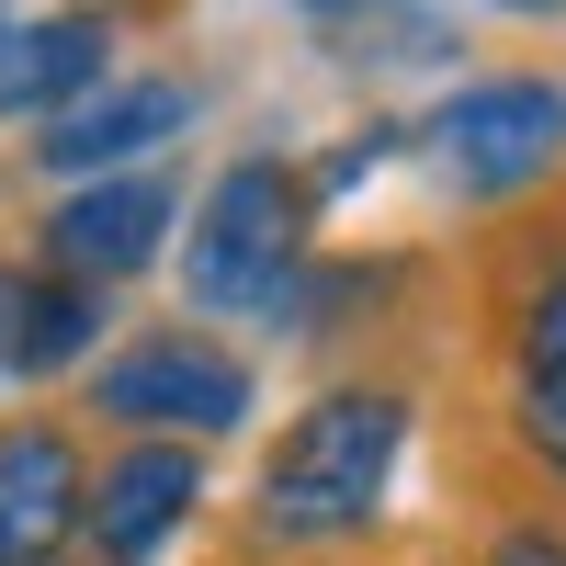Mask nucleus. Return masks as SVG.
Instances as JSON below:
<instances>
[{"label": "nucleus", "instance_id": "obj_11", "mask_svg": "<svg viewBox=\"0 0 566 566\" xmlns=\"http://www.w3.org/2000/svg\"><path fill=\"white\" fill-rule=\"evenodd\" d=\"M114 283L57 272V261H12V295H0V386H80L91 363L114 352Z\"/></svg>", "mask_w": 566, "mask_h": 566}, {"label": "nucleus", "instance_id": "obj_10", "mask_svg": "<svg viewBox=\"0 0 566 566\" xmlns=\"http://www.w3.org/2000/svg\"><path fill=\"white\" fill-rule=\"evenodd\" d=\"M125 80V23L114 0H57V12H23L12 45H0V125L45 136L57 114H80L91 91Z\"/></svg>", "mask_w": 566, "mask_h": 566}, {"label": "nucleus", "instance_id": "obj_7", "mask_svg": "<svg viewBox=\"0 0 566 566\" xmlns=\"http://www.w3.org/2000/svg\"><path fill=\"white\" fill-rule=\"evenodd\" d=\"M205 510H216L205 442H103V464H91L80 566H170L181 544L205 533Z\"/></svg>", "mask_w": 566, "mask_h": 566}, {"label": "nucleus", "instance_id": "obj_14", "mask_svg": "<svg viewBox=\"0 0 566 566\" xmlns=\"http://www.w3.org/2000/svg\"><path fill=\"white\" fill-rule=\"evenodd\" d=\"M12 23H23V12H12V0H0V45H12Z\"/></svg>", "mask_w": 566, "mask_h": 566}, {"label": "nucleus", "instance_id": "obj_4", "mask_svg": "<svg viewBox=\"0 0 566 566\" xmlns=\"http://www.w3.org/2000/svg\"><path fill=\"white\" fill-rule=\"evenodd\" d=\"M69 419H91V442H205L216 453L261 419V363L216 317H136L80 374Z\"/></svg>", "mask_w": 566, "mask_h": 566}, {"label": "nucleus", "instance_id": "obj_15", "mask_svg": "<svg viewBox=\"0 0 566 566\" xmlns=\"http://www.w3.org/2000/svg\"><path fill=\"white\" fill-rule=\"evenodd\" d=\"M328 566H386V555H328Z\"/></svg>", "mask_w": 566, "mask_h": 566}, {"label": "nucleus", "instance_id": "obj_6", "mask_svg": "<svg viewBox=\"0 0 566 566\" xmlns=\"http://www.w3.org/2000/svg\"><path fill=\"white\" fill-rule=\"evenodd\" d=\"M181 227H193V193H181V170H103V181H69V193H45L34 216V261L57 272H91V283H148L181 261Z\"/></svg>", "mask_w": 566, "mask_h": 566}, {"label": "nucleus", "instance_id": "obj_2", "mask_svg": "<svg viewBox=\"0 0 566 566\" xmlns=\"http://www.w3.org/2000/svg\"><path fill=\"white\" fill-rule=\"evenodd\" d=\"M488 352V442L533 499H566V205L522 216L476 283Z\"/></svg>", "mask_w": 566, "mask_h": 566}, {"label": "nucleus", "instance_id": "obj_8", "mask_svg": "<svg viewBox=\"0 0 566 566\" xmlns=\"http://www.w3.org/2000/svg\"><path fill=\"white\" fill-rule=\"evenodd\" d=\"M91 464H103L91 419H57V408L0 419V566H80Z\"/></svg>", "mask_w": 566, "mask_h": 566}, {"label": "nucleus", "instance_id": "obj_5", "mask_svg": "<svg viewBox=\"0 0 566 566\" xmlns=\"http://www.w3.org/2000/svg\"><path fill=\"white\" fill-rule=\"evenodd\" d=\"M419 159L476 216H522L533 193L566 181V80L555 69H464L419 114Z\"/></svg>", "mask_w": 566, "mask_h": 566}, {"label": "nucleus", "instance_id": "obj_12", "mask_svg": "<svg viewBox=\"0 0 566 566\" xmlns=\"http://www.w3.org/2000/svg\"><path fill=\"white\" fill-rule=\"evenodd\" d=\"M464 566H566V499H533V488L499 499L464 544Z\"/></svg>", "mask_w": 566, "mask_h": 566}, {"label": "nucleus", "instance_id": "obj_9", "mask_svg": "<svg viewBox=\"0 0 566 566\" xmlns=\"http://www.w3.org/2000/svg\"><path fill=\"white\" fill-rule=\"evenodd\" d=\"M193 125H205V80L193 69H125L80 114H57L23 159L69 193V181H103V170H159V148H181Z\"/></svg>", "mask_w": 566, "mask_h": 566}, {"label": "nucleus", "instance_id": "obj_1", "mask_svg": "<svg viewBox=\"0 0 566 566\" xmlns=\"http://www.w3.org/2000/svg\"><path fill=\"white\" fill-rule=\"evenodd\" d=\"M419 453V374L352 363L283 408V431L250 464V499L227 510V566H328L363 555L397 510V476Z\"/></svg>", "mask_w": 566, "mask_h": 566}, {"label": "nucleus", "instance_id": "obj_16", "mask_svg": "<svg viewBox=\"0 0 566 566\" xmlns=\"http://www.w3.org/2000/svg\"><path fill=\"white\" fill-rule=\"evenodd\" d=\"M0 295H12V250H0Z\"/></svg>", "mask_w": 566, "mask_h": 566}, {"label": "nucleus", "instance_id": "obj_3", "mask_svg": "<svg viewBox=\"0 0 566 566\" xmlns=\"http://www.w3.org/2000/svg\"><path fill=\"white\" fill-rule=\"evenodd\" d=\"M328 250V193L295 148H239L205 193L193 227H181V317H216V328H283L306 261Z\"/></svg>", "mask_w": 566, "mask_h": 566}, {"label": "nucleus", "instance_id": "obj_13", "mask_svg": "<svg viewBox=\"0 0 566 566\" xmlns=\"http://www.w3.org/2000/svg\"><path fill=\"white\" fill-rule=\"evenodd\" d=\"M476 12H499V23H566V0H476Z\"/></svg>", "mask_w": 566, "mask_h": 566}]
</instances>
